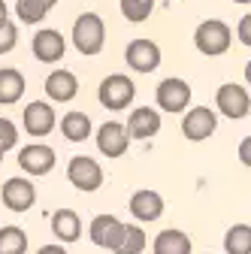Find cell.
Segmentation results:
<instances>
[{
	"label": "cell",
	"instance_id": "cell-1",
	"mask_svg": "<svg viewBox=\"0 0 251 254\" xmlns=\"http://www.w3.org/2000/svg\"><path fill=\"white\" fill-rule=\"evenodd\" d=\"M73 43L82 55H97L106 43V24L97 12H82L73 24Z\"/></svg>",
	"mask_w": 251,
	"mask_h": 254
},
{
	"label": "cell",
	"instance_id": "cell-2",
	"mask_svg": "<svg viewBox=\"0 0 251 254\" xmlns=\"http://www.w3.org/2000/svg\"><path fill=\"white\" fill-rule=\"evenodd\" d=\"M97 97L100 103L109 109V112H121L124 106H130L133 97H136V85L130 76H124V73H112L100 82V91H97Z\"/></svg>",
	"mask_w": 251,
	"mask_h": 254
},
{
	"label": "cell",
	"instance_id": "cell-3",
	"mask_svg": "<svg viewBox=\"0 0 251 254\" xmlns=\"http://www.w3.org/2000/svg\"><path fill=\"white\" fill-rule=\"evenodd\" d=\"M194 43L203 55L215 58V55H224L233 43V34H230V27L221 21V18H209L203 21L197 30H194Z\"/></svg>",
	"mask_w": 251,
	"mask_h": 254
},
{
	"label": "cell",
	"instance_id": "cell-4",
	"mask_svg": "<svg viewBox=\"0 0 251 254\" xmlns=\"http://www.w3.org/2000/svg\"><path fill=\"white\" fill-rule=\"evenodd\" d=\"M215 106L224 118H245L251 112V94L239 85V82H227L215 91Z\"/></svg>",
	"mask_w": 251,
	"mask_h": 254
},
{
	"label": "cell",
	"instance_id": "cell-5",
	"mask_svg": "<svg viewBox=\"0 0 251 254\" xmlns=\"http://www.w3.org/2000/svg\"><path fill=\"white\" fill-rule=\"evenodd\" d=\"M67 179H70L73 188L91 194V190H97V188L103 185V170H100V164L94 161V157L79 154V157H73L70 167H67Z\"/></svg>",
	"mask_w": 251,
	"mask_h": 254
},
{
	"label": "cell",
	"instance_id": "cell-6",
	"mask_svg": "<svg viewBox=\"0 0 251 254\" xmlns=\"http://www.w3.org/2000/svg\"><path fill=\"white\" fill-rule=\"evenodd\" d=\"M154 100H158V106L164 109V112H185L188 109V103H191V85H188L185 79H176V76H170V79H164L161 85H158V91H154Z\"/></svg>",
	"mask_w": 251,
	"mask_h": 254
},
{
	"label": "cell",
	"instance_id": "cell-7",
	"mask_svg": "<svg viewBox=\"0 0 251 254\" xmlns=\"http://www.w3.org/2000/svg\"><path fill=\"white\" fill-rule=\"evenodd\" d=\"M215 130H218V115H215L209 106L188 109L185 118H182V133H185V139H191V142H203V139H209Z\"/></svg>",
	"mask_w": 251,
	"mask_h": 254
},
{
	"label": "cell",
	"instance_id": "cell-8",
	"mask_svg": "<svg viewBox=\"0 0 251 254\" xmlns=\"http://www.w3.org/2000/svg\"><path fill=\"white\" fill-rule=\"evenodd\" d=\"M0 197H3V206L9 212H27L37 200V188L24 176H12V179L3 182V188H0Z\"/></svg>",
	"mask_w": 251,
	"mask_h": 254
},
{
	"label": "cell",
	"instance_id": "cell-9",
	"mask_svg": "<svg viewBox=\"0 0 251 254\" xmlns=\"http://www.w3.org/2000/svg\"><path fill=\"white\" fill-rule=\"evenodd\" d=\"M124 61L133 73H154L161 67V49L151 40H133L124 49Z\"/></svg>",
	"mask_w": 251,
	"mask_h": 254
},
{
	"label": "cell",
	"instance_id": "cell-10",
	"mask_svg": "<svg viewBox=\"0 0 251 254\" xmlns=\"http://www.w3.org/2000/svg\"><path fill=\"white\" fill-rule=\"evenodd\" d=\"M106 248L112 254H142L145 251V230L136 224H121L118 221V227L112 230Z\"/></svg>",
	"mask_w": 251,
	"mask_h": 254
},
{
	"label": "cell",
	"instance_id": "cell-11",
	"mask_svg": "<svg viewBox=\"0 0 251 254\" xmlns=\"http://www.w3.org/2000/svg\"><path fill=\"white\" fill-rule=\"evenodd\" d=\"M97 148H100V154H106V157H121L124 151L130 148L127 127H124L121 121H106V124H100V130H97Z\"/></svg>",
	"mask_w": 251,
	"mask_h": 254
},
{
	"label": "cell",
	"instance_id": "cell-12",
	"mask_svg": "<svg viewBox=\"0 0 251 254\" xmlns=\"http://www.w3.org/2000/svg\"><path fill=\"white\" fill-rule=\"evenodd\" d=\"M21 121H24V130H27L30 136H46V133H52V127H55L58 118H55L52 103H46V100H34V103H27V106H24Z\"/></svg>",
	"mask_w": 251,
	"mask_h": 254
},
{
	"label": "cell",
	"instance_id": "cell-13",
	"mask_svg": "<svg viewBox=\"0 0 251 254\" xmlns=\"http://www.w3.org/2000/svg\"><path fill=\"white\" fill-rule=\"evenodd\" d=\"M18 167H21L27 176H46V173H52V167H55V151H52L49 145H43V142L24 145V148L18 151Z\"/></svg>",
	"mask_w": 251,
	"mask_h": 254
},
{
	"label": "cell",
	"instance_id": "cell-14",
	"mask_svg": "<svg viewBox=\"0 0 251 254\" xmlns=\"http://www.w3.org/2000/svg\"><path fill=\"white\" fill-rule=\"evenodd\" d=\"M30 49H34V58H37V61H43V64H55V61L64 58L67 43H64V37H61L58 30L43 27V30H37V34H34V43H30Z\"/></svg>",
	"mask_w": 251,
	"mask_h": 254
},
{
	"label": "cell",
	"instance_id": "cell-15",
	"mask_svg": "<svg viewBox=\"0 0 251 254\" xmlns=\"http://www.w3.org/2000/svg\"><path fill=\"white\" fill-rule=\"evenodd\" d=\"M158 130H161V112L158 109L139 106L130 112V118H127V136L130 139H151Z\"/></svg>",
	"mask_w": 251,
	"mask_h": 254
},
{
	"label": "cell",
	"instance_id": "cell-16",
	"mask_svg": "<svg viewBox=\"0 0 251 254\" xmlns=\"http://www.w3.org/2000/svg\"><path fill=\"white\" fill-rule=\"evenodd\" d=\"M127 209L136 221H158L164 215V197L158 190H136L127 203Z\"/></svg>",
	"mask_w": 251,
	"mask_h": 254
},
{
	"label": "cell",
	"instance_id": "cell-17",
	"mask_svg": "<svg viewBox=\"0 0 251 254\" xmlns=\"http://www.w3.org/2000/svg\"><path fill=\"white\" fill-rule=\"evenodd\" d=\"M76 91H79V79H76L70 70H55V73L46 79V94H49V100H55V103L73 100Z\"/></svg>",
	"mask_w": 251,
	"mask_h": 254
},
{
	"label": "cell",
	"instance_id": "cell-18",
	"mask_svg": "<svg viewBox=\"0 0 251 254\" xmlns=\"http://www.w3.org/2000/svg\"><path fill=\"white\" fill-rule=\"evenodd\" d=\"M52 233L61 239V242H76L82 236V221L73 209H58L52 215Z\"/></svg>",
	"mask_w": 251,
	"mask_h": 254
},
{
	"label": "cell",
	"instance_id": "cell-19",
	"mask_svg": "<svg viewBox=\"0 0 251 254\" xmlns=\"http://www.w3.org/2000/svg\"><path fill=\"white\" fill-rule=\"evenodd\" d=\"M154 254H191V236L170 227V230H161L154 236Z\"/></svg>",
	"mask_w": 251,
	"mask_h": 254
},
{
	"label": "cell",
	"instance_id": "cell-20",
	"mask_svg": "<svg viewBox=\"0 0 251 254\" xmlns=\"http://www.w3.org/2000/svg\"><path fill=\"white\" fill-rule=\"evenodd\" d=\"M21 94H24V76L12 67H3L0 70V103L9 106V103L21 100Z\"/></svg>",
	"mask_w": 251,
	"mask_h": 254
},
{
	"label": "cell",
	"instance_id": "cell-21",
	"mask_svg": "<svg viewBox=\"0 0 251 254\" xmlns=\"http://www.w3.org/2000/svg\"><path fill=\"white\" fill-rule=\"evenodd\" d=\"M61 133L70 142H85L91 136V118L85 112H67L64 121H61Z\"/></svg>",
	"mask_w": 251,
	"mask_h": 254
},
{
	"label": "cell",
	"instance_id": "cell-22",
	"mask_svg": "<svg viewBox=\"0 0 251 254\" xmlns=\"http://www.w3.org/2000/svg\"><path fill=\"white\" fill-rule=\"evenodd\" d=\"M58 3V0H18L15 3V12H18V18L24 21V24H40L46 15H49V9Z\"/></svg>",
	"mask_w": 251,
	"mask_h": 254
},
{
	"label": "cell",
	"instance_id": "cell-23",
	"mask_svg": "<svg viewBox=\"0 0 251 254\" xmlns=\"http://www.w3.org/2000/svg\"><path fill=\"white\" fill-rule=\"evenodd\" d=\"M224 251L227 254H251V227L248 224H233L224 233Z\"/></svg>",
	"mask_w": 251,
	"mask_h": 254
},
{
	"label": "cell",
	"instance_id": "cell-24",
	"mask_svg": "<svg viewBox=\"0 0 251 254\" xmlns=\"http://www.w3.org/2000/svg\"><path fill=\"white\" fill-rule=\"evenodd\" d=\"M27 251V236L21 227H3L0 230V254H24Z\"/></svg>",
	"mask_w": 251,
	"mask_h": 254
},
{
	"label": "cell",
	"instance_id": "cell-25",
	"mask_svg": "<svg viewBox=\"0 0 251 254\" xmlns=\"http://www.w3.org/2000/svg\"><path fill=\"white\" fill-rule=\"evenodd\" d=\"M118 227V218L115 215H97L91 221V242L94 245H100V248H106V242H109V236H112V230Z\"/></svg>",
	"mask_w": 251,
	"mask_h": 254
},
{
	"label": "cell",
	"instance_id": "cell-26",
	"mask_svg": "<svg viewBox=\"0 0 251 254\" xmlns=\"http://www.w3.org/2000/svg\"><path fill=\"white\" fill-rule=\"evenodd\" d=\"M151 9H154V0H121V15L133 24L145 21L151 15Z\"/></svg>",
	"mask_w": 251,
	"mask_h": 254
},
{
	"label": "cell",
	"instance_id": "cell-27",
	"mask_svg": "<svg viewBox=\"0 0 251 254\" xmlns=\"http://www.w3.org/2000/svg\"><path fill=\"white\" fill-rule=\"evenodd\" d=\"M18 142V130H15V124L9 118H0V161H3V154L9 148H15Z\"/></svg>",
	"mask_w": 251,
	"mask_h": 254
},
{
	"label": "cell",
	"instance_id": "cell-28",
	"mask_svg": "<svg viewBox=\"0 0 251 254\" xmlns=\"http://www.w3.org/2000/svg\"><path fill=\"white\" fill-rule=\"evenodd\" d=\"M15 43H18V27H15L9 18H6V21H0V55L12 52Z\"/></svg>",
	"mask_w": 251,
	"mask_h": 254
},
{
	"label": "cell",
	"instance_id": "cell-29",
	"mask_svg": "<svg viewBox=\"0 0 251 254\" xmlns=\"http://www.w3.org/2000/svg\"><path fill=\"white\" fill-rule=\"evenodd\" d=\"M236 37H239V43H242V46H248V49H251V12L239 18V27H236Z\"/></svg>",
	"mask_w": 251,
	"mask_h": 254
},
{
	"label": "cell",
	"instance_id": "cell-30",
	"mask_svg": "<svg viewBox=\"0 0 251 254\" xmlns=\"http://www.w3.org/2000/svg\"><path fill=\"white\" fill-rule=\"evenodd\" d=\"M239 161H242L245 167H251V136H245V139L239 142Z\"/></svg>",
	"mask_w": 251,
	"mask_h": 254
},
{
	"label": "cell",
	"instance_id": "cell-31",
	"mask_svg": "<svg viewBox=\"0 0 251 254\" xmlns=\"http://www.w3.org/2000/svg\"><path fill=\"white\" fill-rule=\"evenodd\" d=\"M37 254H67V248L64 245H43Z\"/></svg>",
	"mask_w": 251,
	"mask_h": 254
},
{
	"label": "cell",
	"instance_id": "cell-32",
	"mask_svg": "<svg viewBox=\"0 0 251 254\" xmlns=\"http://www.w3.org/2000/svg\"><path fill=\"white\" fill-rule=\"evenodd\" d=\"M0 21H6V3L0 0Z\"/></svg>",
	"mask_w": 251,
	"mask_h": 254
},
{
	"label": "cell",
	"instance_id": "cell-33",
	"mask_svg": "<svg viewBox=\"0 0 251 254\" xmlns=\"http://www.w3.org/2000/svg\"><path fill=\"white\" fill-rule=\"evenodd\" d=\"M245 82L251 85V61H248V67H245Z\"/></svg>",
	"mask_w": 251,
	"mask_h": 254
},
{
	"label": "cell",
	"instance_id": "cell-34",
	"mask_svg": "<svg viewBox=\"0 0 251 254\" xmlns=\"http://www.w3.org/2000/svg\"><path fill=\"white\" fill-rule=\"evenodd\" d=\"M233 3H251V0H233Z\"/></svg>",
	"mask_w": 251,
	"mask_h": 254
}]
</instances>
